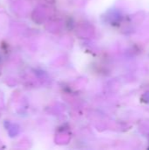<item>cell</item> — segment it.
Here are the masks:
<instances>
[]
</instances>
